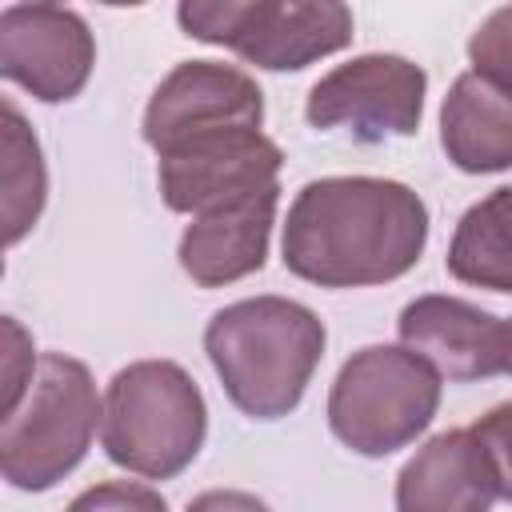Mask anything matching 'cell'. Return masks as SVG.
Segmentation results:
<instances>
[{
	"instance_id": "1",
	"label": "cell",
	"mask_w": 512,
	"mask_h": 512,
	"mask_svg": "<svg viewBox=\"0 0 512 512\" xmlns=\"http://www.w3.org/2000/svg\"><path fill=\"white\" fill-rule=\"evenodd\" d=\"M428 240L424 200L380 176H324L296 192L284 224V268L320 288H364L404 276Z\"/></svg>"
},
{
	"instance_id": "2",
	"label": "cell",
	"mask_w": 512,
	"mask_h": 512,
	"mask_svg": "<svg viewBox=\"0 0 512 512\" xmlns=\"http://www.w3.org/2000/svg\"><path fill=\"white\" fill-rule=\"evenodd\" d=\"M324 340V320L284 296L236 300L204 328V352L228 400L252 420H280L300 404Z\"/></svg>"
},
{
	"instance_id": "3",
	"label": "cell",
	"mask_w": 512,
	"mask_h": 512,
	"mask_svg": "<svg viewBox=\"0 0 512 512\" xmlns=\"http://www.w3.org/2000/svg\"><path fill=\"white\" fill-rule=\"evenodd\" d=\"M204 432V396L180 364L136 360L112 376L100 420V440L112 464L148 480H168L196 460Z\"/></svg>"
},
{
	"instance_id": "4",
	"label": "cell",
	"mask_w": 512,
	"mask_h": 512,
	"mask_svg": "<svg viewBox=\"0 0 512 512\" xmlns=\"http://www.w3.org/2000/svg\"><path fill=\"white\" fill-rule=\"evenodd\" d=\"M104 420L92 372L64 356L44 352L28 380L24 400L4 412L0 428V472L12 488L44 492L64 480L88 452Z\"/></svg>"
},
{
	"instance_id": "5",
	"label": "cell",
	"mask_w": 512,
	"mask_h": 512,
	"mask_svg": "<svg viewBox=\"0 0 512 512\" xmlns=\"http://www.w3.org/2000/svg\"><path fill=\"white\" fill-rule=\"evenodd\" d=\"M440 408V376L408 348L372 344L344 360L328 392L336 440L360 456H388L412 444Z\"/></svg>"
},
{
	"instance_id": "6",
	"label": "cell",
	"mask_w": 512,
	"mask_h": 512,
	"mask_svg": "<svg viewBox=\"0 0 512 512\" xmlns=\"http://www.w3.org/2000/svg\"><path fill=\"white\" fill-rule=\"evenodd\" d=\"M176 20L192 40L224 44L268 72L308 68L352 40V12L336 0H188Z\"/></svg>"
},
{
	"instance_id": "7",
	"label": "cell",
	"mask_w": 512,
	"mask_h": 512,
	"mask_svg": "<svg viewBox=\"0 0 512 512\" xmlns=\"http://www.w3.org/2000/svg\"><path fill=\"white\" fill-rule=\"evenodd\" d=\"M424 88L428 76L420 64L392 52H368L320 76L308 92L304 116L320 132L344 128L360 144H380L420 128Z\"/></svg>"
},
{
	"instance_id": "8",
	"label": "cell",
	"mask_w": 512,
	"mask_h": 512,
	"mask_svg": "<svg viewBox=\"0 0 512 512\" xmlns=\"http://www.w3.org/2000/svg\"><path fill=\"white\" fill-rule=\"evenodd\" d=\"M260 120L264 92L248 72L216 60H184L156 84L144 108V140L164 156L204 136L260 132Z\"/></svg>"
},
{
	"instance_id": "9",
	"label": "cell",
	"mask_w": 512,
	"mask_h": 512,
	"mask_svg": "<svg viewBox=\"0 0 512 512\" xmlns=\"http://www.w3.org/2000/svg\"><path fill=\"white\" fill-rule=\"evenodd\" d=\"M96 64L88 24L60 4H8L0 12V72L44 104L80 96Z\"/></svg>"
},
{
	"instance_id": "10",
	"label": "cell",
	"mask_w": 512,
	"mask_h": 512,
	"mask_svg": "<svg viewBox=\"0 0 512 512\" xmlns=\"http://www.w3.org/2000/svg\"><path fill=\"white\" fill-rule=\"evenodd\" d=\"M284 156L264 132H220L160 156V196L172 212H212L276 184Z\"/></svg>"
},
{
	"instance_id": "11",
	"label": "cell",
	"mask_w": 512,
	"mask_h": 512,
	"mask_svg": "<svg viewBox=\"0 0 512 512\" xmlns=\"http://www.w3.org/2000/svg\"><path fill=\"white\" fill-rule=\"evenodd\" d=\"M396 328L400 344L428 360L436 376L464 384L504 372V320L460 296H416Z\"/></svg>"
},
{
	"instance_id": "12",
	"label": "cell",
	"mask_w": 512,
	"mask_h": 512,
	"mask_svg": "<svg viewBox=\"0 0 512 512\" xmlns=\"http://www.w3.org/2000/svg\"><path fill=\"white\" fill-rule=\"evenodd\" d=\"M496 468L472 428L432 436L396 476V512H492Z\"/></svg>"
},
{
	"instance_id": "13",
	"label": "cell",
	"mask_w": 512,
	"mask_h": 512,
	"mask_svg": "<svg viewBox=\"0 0 512 512\" xmlns=\"http://www.w3.org/2000/svg\"><path fill=\"white\" fill-rule=\"evenodd\" d=\"M280 184L196 216L180 236V268L200 288H224L264 268Z\"/></svg>"
},
{
	"instance_id": "14",
	"label": "cell",
	"mask_w": 512,
	"mask_h": 512,
	"mask_svg": "<svg viewBox=\"0 0 512 512\" xmlns=\"http://www.w3.org/2000/svg\"><path fill=\"white\" fill-rule=\"evenodd\" d=\"M440 144L460 172L512 168V96L476 72L456 76L440 108Z\"/></svg>"
},
{
	"instance_id": "15",
	"label": "cell",
	"mask_w": 512,
	"mask_h": 512,
	"mask_svg": "<svg viewBox=\"0 0 512 512\" xmlns=\"http://www.w3.org/2000/svg\"><path fill=\"white\" fill-rule=\"evenodd\" d=\"M444 264L460 284L512 292V188H496L460 216Z\"/></svg>"
},
{
	"instance_id": "16",
	"label": "cell",
	"mask_w": 512,
	"mask_h": 512,
	"mask_svg": "<svg viewBox=\"0 0 512 512\" xmlns=\"http://www.w3.org/2000/svg\"><path fill=\"white\" fill-rule=\"evenodd\" d=\"M0 152H4V168H0V188H4V240L16 244L44 212V192H48V176H44V160H40V144L28 132L20 108L12 100L0 104Z\"/></svg>"
},
{
	"instance_id": "17",
	"label": "cell",
	"mask_w": 512,
	"mask_h": 512,
	"mask_svg": "<svg viewBox=\"0 0 512 512\" xmlns=\"http://www.w3.org/2000/svg\"><path fill=\"white\" fill-rule=\"evenodd\" d=\"M468 60L480 80L512 96V4L496 8L468 40Z\"/></svg>"
},
{
	"instance_id": "18",
	"label": "cell",
	"mask_w": 512,
	"mask_h": 512,
	"mask_svg": "<svg viewBox=\"0 0 512 512\" xmlns=\"http://www.w3.org/2000/svg\"><path fill=\"white\" fill-rule=\"evenodd\" d=\"M68 512H168L164 496L148 484H132V480H104L84 488Z\"/></svg>"
},
{
	"instance_id": "19",
	"label": "cell",
	"mask_w": 512,
	"mask_h": 512,
	"mask_svg": "<svg viewBox=\"0 0 512 512\" xmlns=\"http://www.w3.org/2000/svg\"><path fill=\"white\" fill-rule=\"evenodd\" d=\"M472 432L480 436L492 468H496V484H500V496L512 500V400L496 404L492 412H484Z\"/></svg>"
},
{
	"instance_id": "20",
	"label": "cell",
	"mask_w": 512,
	"mask_h": 512,
	"mask_svg": "<svg viewBox=\"0 0 512 512\" xmlns=\"http://www.w3.org/2000/svg\"><path fill=\"white\" fill-rule=\"evenodd\" d=\"M32 380V344L24 336V328L8 316L4 320V412H12Z\"/></svg>"
},
{
	"instance_id": "21",
	"label": "cell",
	"mask_w": 512,
	"mask_h": 512,
	"mask_svg": "<svg viewBox=\"0 0 512 512\" xmlns=\"http://www.w3.org/2000/svg\"><path fill=\"white\" fill-rule=\"evenodd\" d=\"M188 512H272L260 496L252 492H236V488H212V492H200Z\"/></svg>"
},
{
	"instance_id": "22",
	"label": "cell",
	"mask_w": 512,
	"mask_h": 512,
	"mask_svg": "<svg viewBox=\"0 0 512 512\" xmlns=\"http://www.w3.org/2000/svg\"><path fill=\"white\" fill-rule=\"evenodd\" d=\"M504 376H512V316L504 320Z\"/></svg>"
}]
</instances>
